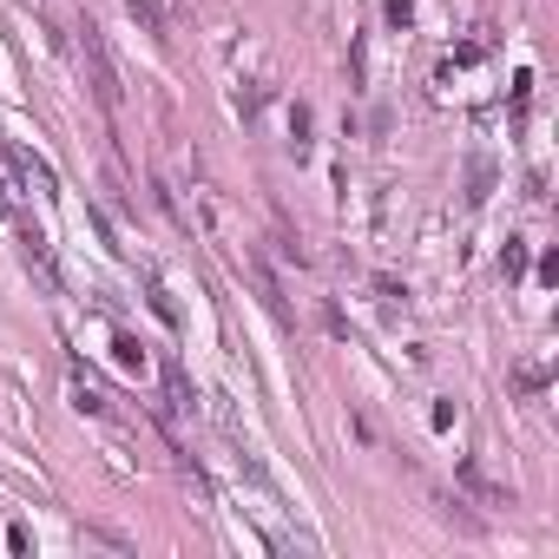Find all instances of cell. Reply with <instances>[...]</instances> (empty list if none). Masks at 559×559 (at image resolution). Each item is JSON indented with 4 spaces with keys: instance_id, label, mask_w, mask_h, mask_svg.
Listing matches in <instances>:
<instances>
[{
    "instance_id": "6da1fadb",
    "label": "cell",
    "mask_w": 559,
    "mask_h": 559,
    "mask_svg": "<svg viewBox=\"0 0 559 559\" xmlns=\"http://www.w3.org/2000/svg\"><path fill=\"white\" fill-rule=\"evenodd\" d=\"M73 34H80V67H86V80H93V99H99L106 112H119V73H112V60H106V47H99V27L80 21Z\"/></svg>"
},
{
    "instance_id": "7a4b0ae2",
    "label": "cell",
    "mask_w": 559,
    "mask_h": 559,
    "mask_svg": "<svg viewBox=\"0 0 559 559\" xmlns=\"http://www.w3.org/2000/svg\"><path fill=\"white\" fill-rule=\"evenodd\" d=\"M126 8H132V21H139L152 40H165V27H171V21H165V8H158V0H126Z\"/></svg>"
}]
</instances>
